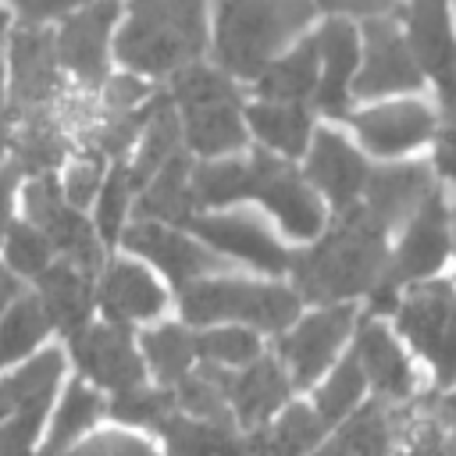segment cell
Segmentation results:
<instances>
[{
    "label": "cell",
    "instance_id": "obj_13",
    "mask_svg": "<svg viewBox=\"0 0 456 456\" xmlns=\"http://www.w3.org/2000/svg\"><path fill=\"white\" fill-rule=\"evenodd\" d=\"M121 242L135 256H146L150 264H157L182 289H189L192 281H203V278L228 267V260L217 256L210 246H200L196 239L182 235L178 228L153 224V221H135L132 228L121 232Z\"/></svg>",
    "mask_w": 456,
    "mask_h": 456
},
{
    "label": "cell",
    "instance_id": "obj_52",
    "mask_svg": "<svg viewBox=\"0 0 456 456\" xmlns=\"http://www.w3.org/2000/svg\"><path fill=\"white\" fill-rule=\"evenodd\" d=\"M25 292H21V281L7 271V264H0V314L11 306V303H18Z\"/></svg>",
    "mask_w": 456,
    "mask_h": 456
},
{
    "label": "cell",
    "instance_id": "obj_6",
    "mask_svg": "<svg viewBox=\"0 0 456 456\" xmlns=\"http://www.w3.org/2000/svg\"><path fill=\"white\" fill-rule=\"evenodd\" d=\"M21 207H25V224H32L64 264L86 271L89 278L96 271H103V246H100L96 228L86 221L82 210H75L64 200V192L53 182V175L25 182Z\"/></svg>",
    "mask_w": 456,
    "mask_h": 456
},
{
    "label": "cell",
    "instance_id": "obj_7",
    "mask_svg": "<svg viewBox=\"0 0 456 456\" xmlns=\"http://www.w3.org/2000/svg\"><path fill=\"white\" fill-rule=\"evenodd\" d=\"M61 100V64L53 46V28L14 25L7 36V107L11 121L39 110H57Z\"/></svg>",
    "mask_w": 456,
    "mask_h": 456
},
{
    "label": "cell",
    "instance_id": "obj_31",
    "mask_svg": "<svg viewBox=\"0 0 456 456\" xmlns=\"http://www.w3.org/2000/svg\"><path fill=\"white\" fill-rule=\"evenodd\" d=\"M324 438V420L317 410L296 403L285 406V413L271 428H256L249 442V456H310L317 442Z\"/></svg>",
    "mask_w": 456,
    "mask_h": 456
},
{
    "label": "cell",
    "instance_id": "obj_40",
    "mask_svg": "<svg viewBox=\"0 0 456 456\" xmlns=\"http://www.w3.org/2000/svg\"><path fill=\"white\" fill-rule=\"evenodd\" d=\"M196 360L217 370H242L260 360V338L249 328L228 324V328H207L196 335Z\"/></svg>",
    "mask_w": 456,
    "mask_h": 456
},
{
    "label": "cell",
    "instance_id": "obj_1",
    "mask_svg": "<svg viewBox=\"0 0 456 456\" xmlns=\"http://www.w3.org/2000/svg\"><path fill=\"white\" fill-rule=\"evenodd\" d=\"M385 228L363 210H342L338 224L306 253H292V278L299 299L314 303H338L374 289L385 274Z\"/></svg>",
    "mask_w": 456,
    "mask_h": 456
},
{
    "label": "cell",
    "instance_id": "obj_19",
    "mask_svg": "<svg viewBox=\"0 0 456 456\" xmlns=\"http://www.w3.org/2000/svg\"><path fill=\"white\" fill-rule=\"evenodd\" d=\"M221 385H224V399L232 406L235 424L253 428V431L285 406L289 388H292L285 367L271 356H260L256 363L242 370H221Z\"/></svg>",
    "mask_w": 456,
    "mask_h": 456
},
{
    "label": "cell",
    "instance_id": "obj_11",
    "mask_svg": "<svg viewBox=\"0 0 456 456\" xmlns=\"http://www.w3.org/2000/svg\"><path fill=\"white\" fill-rule=\"evenodd\" d=\"M249 164H253V200H260L289 235L314 239L324 228V210L314 189L299 178V171H292L281 157L267 150H256Z\"/></svg>",
    "mask_w": 456,
    "mask_h": 456
},
{
    "label": "cell",
    "instance_id": "obj_35",
    "mask_svg": "<svg viewBox=\"0 0 456 456\" xmlns=\"http://www.w3.org/2000/svg\"><path fill=\"white\" fill-rule=\"evenodd\" d=\"M164 438L171 456H249V442L235 428L200 424L182 413L164 420Z\"/></svg>",
    "mask_w": 456,
    "mask_h": 456
},
{
    "label": "cell",
    "instance_id": "obj_4",
    "mask_svg": "<svg viewBox=\"0 0 456 456\" xmlns=\"http://www.w3.org/2000/svg\"><path fill=\"white\" fill-rule=\"evenodd\" d=\"M182 314L189 324L239 321V328L281 331L299 317V292L285 285H260L246 278H203L182 289Z\"/></svg>",
    "mask_w": 456,
    "mask_h": 456
},
{
    "label": "cell",
    "instance_id": "obj_43",
    "mask_svg": "<svg viewBox=\"0 0 456 456\" xmlns=\"http://www.w3.org/2000/svg\"><path fill=\"white\" fill-rule=\"evenodd\" d=\"M4 260H7V271L18 278H39L50 264H53V249L50 242L25 221H11L7 235H4Z\"/></svg>",
    "mask_w": 456,
    "mask_h": 456
},
{
    "label": "cell",
    "instance_id": "obj_55",
    "mask_svg": "<svg viewBox=\"0 0 456 456\" xmlns=\"http://www.w3.org/2000/svg\"><path fill=\"white\" fill-rule=\"evenodd\" d=\"M452 121H456V114H452Z\"/></svg>",
    "mask_w": 456,
    "mask_h": 456
},
{
    "label": "cell",
    "instance_id": "obj_50",
    "mask_svg": "<svg viewBox=\"0 0 456 456\" xmlns=\"http://www.w3.org/2000/svg\"><path fill=\"white\" fill-rule=\"evenodd\" d=\"M11 107H7V82H4V71H0V167L7 164V146H11Z\"/></svg>",
    "mask_w": 456,
    "mask_h": 456
},
{
    "label": "cell",
    "instance_id": "obj_8",
    "mask_svg": "<svg viewBox=\"0 0 456 456\" xmlns=\"http://www.w3.org/2000/svg\"><path fill=\"white\" fill-rule=\"evenodd\" d=\"M399 328L403 335L428 356L438 381L449 385L456 378V296L449 285H413L410 296L399 303Z\"/></svg>",
    "mask_w": 456,
    "mask_h": 456
},
{
    "label": "cell",
    "instance_id": "obj_10",
    "mask_svg": "<svg viewBox=\"0 0 456 456\" xmlns=\"http://www.w3.org/2000/svg\"><path fill=\"white\" fill-rule=\"evenodd\" d=\"M118 4H93V7H75L64 21H57L53 46H57V64L61 71L75 75L86 89L107 86V46H110V28L118 21Z\"/></svg>",
    "mask_w": 456,
    "mask_h": 456
},
{
    "label": "cell",
    "instance_id": "obj_42",
    "mask_svg": "<svg viewBox=\"0 0 456 456\" xmlns=\"http://www.w3.org/2000/svg\"><path fill=\"white\" fill-rule=\"evenodd\" d=\"M178 406H175V392L171 388H132V392H121L114 395L110 403V417L121 420V424H142V428H164L167 417H175Z\"/></svg>",
    "mask_w": 456,
    "mask_h": 456
},
{
    "label": "cell",
    "instance_id": "obj_37",
    "mask_svg": "<svg viewBox=\"0 0 456 456\" xmlns=\"http://www.w3.org/2000/svg\"><path fill=\"white\" fill-rule=\"evenodd\" d=\"M142 356L150 370L157 374L160 388H175L182 378L192 374L196 363V335H189L182 324H160L142 331Z\"/></svg>",
    "mask_w": 456,
    "mask_h": 456
},
{
    "label": "cell",
    "instance_id": "obj_17",
    "mask_svg": "<svg viewBox=\"0 0 456 456\" xmlns=\"http://www.w3.org/2000/svg\"><path fill=\"white\" fill-rule=\"evenodd\" d=\"M410 25V53L420 71H428L438 82V96L456 114V39L449 28V11L438 4H417L406 11Z\"/></svg>",
    "mask_w": 456,
    "mask_h": 456
},
{
    "label": "cell",
    "instance_id": "obj_34",
    "mask_svg": "<svg viewBox=\"0 0 456 456\" xmlns=\"http://www.w3.org/2000/svg\"><path fill=\"white\" fill-rule=\"evenodd\" d=\"M103 413V399L93 385L86 381H71L57 403V413L50 420V431H46V442L39 449V456H61L75 445V438H82Z\"/></svg>",
    "mask_w": 456,
    "mask_h": 456
},
{
    "label": "cell",
    "instance_id": "obj_27",
    "mask_svg": "<svg viewBox=\"0 0 456 456\" xmlns=\"http://www.w3.org/2000/svg\"><path fill=\"white\" fill-rule=\"evenodd\" d=\"M182 121H178V110L171 103L167 93L153 96L150 100V118L142 125V135L135 142V157L125 164L128 167V182H132V192H142L153 175L175 157L182 153Z\"/></svg>",
    "mask_w": 456,
    "mask_h": 456
},
{
    "label": "cell",
    "instance_id": "obj_12",
    "mask_svg": "<svg viewBox=\"0 0 456 456\" xmlns=\"http://www.w3.org/2000/svg\"><path fill=\"white\" fill-rule=\"evenodd\" d=\"M189 224L196 228V235L214 253H224V260H242V264H249L256 271H267V274H281V271L292 267V253L253 214H242V210L200 214Z\"/></svg>",
    "mask_w": 456,
    "mask_h": 456
},
{
    "label": "cell",
    "instance_id": "obj_21",
    "mask_svg": "<svg viewBox=\"0 0 456 456\" xmlns=\"http://www.w3.org/2000/svg\"><path fill=\"white\" fill-rule=\"evenodd\" d=\"M367 164L363 157L338 135V132H314V146H310V157H306V178L342 210L356 207V196L363 192L367 185Z\"/></svg>",
    "mask_w": 456,
    "mask_h": 456
},
{
    "label": "cell",
    "instance_id": "obj_39",
    "mask_svg": "<svg viewBox=\"0 0 456 456\" xmlns=\"http://www.w3.org/2000/svg\"><path fill=\"white\" fill-rule=\"evenodd\" d=\"M46 331H50V317L39 296H21L18 303H11L0 314V367L28 360V353H36Z\"/></svg>",
    "mask_w": 456,
    "mask_h": 456
},
{
    "label": "cell",
    "instance_id": "obj_24",
    "mask_svg": "<svg viewBox=\"0 0 456 456\" xmlns=\"http://www.w3.org/2000/svg\"><path fill=\"white\" fill-rule=\"evenodd\" d=\"M353 128L360 132V139L370 153L392 157V153H403V150L424 142L431 135L435 121L424 103L410 100V103H385V107L353 114Z\"/></svg>",
    "mask_w": 456,
    "mask_h": 456
},
{
    "label": "cell",
    "instance_id": "obj_20",
    "mask_svg": "<svg viewBox=\"0 0 456 456\" xmlns=\"http://www.w3.org/2000/svg\"><path fill=\"white\" fill-rule=\"evenodd\" d=\"M317 57H321V78H317V107L331 118H346L349 93H353V71H356V28L346 18H328L324 28L314 36Z\"/></svg>",
    "mask_w": 456,
    "mask_h": 456
},
{
    "label": "cell",
    "instance_id": "obj_54",
    "mask_svg": "<svg viewBox=\"0 0 456 456\" xmlns=\"http://www.w3.org/2000/svg\"><path fill=\"white\" fill-rule=\"evenodd\" d=\"M4 21H7V11H0V25H4Z\"/></svg>",
    "mask_w": 456,
    "mask_h": 456
},
{
    "label": "cell",
    "instance_id": "obj_32",
    "mask_svg": "<svg viewBox=\"0 0 456 456\" xmlns=\"http://www.w3.org/2000/svg\"><path fill=\"white\" fill-rule=\"evenodd\" d=\"M246 125L253 128V135L267 146V153L274 157H299L310 142V114L306 107L296 103H249L246 107Z\"/></svg>",
    "mask_w": 456,
    "mask_h": 456
},
{
    "label": "cell",
    "instance_id": "obj_18",
    "mask_svg": "<svg viewBox=\"0 0 456 456\" xmlns=\"http://www.w3.org/2000/svg\"><path fill=\"white\" fill-rule=\"evenodd\" d=\"M100 306L107 314V324H139L153 321L167 306V292L157 285V278L132 260H110L100 271Z\"/></svg>",
    "mask_w": 456,
    "mask_h": 456
},
{
    "label": "cell",
    "instance_id": "obj_45",
    "mask_svg": "<svg viewBox=\"0 0 456 456\" xmlns=\"http://www.w3.org/2000/svg\"><path fill=\"white\" fill-rule=\"evenodd\" d=\"M107 160L96 153V150H86L71 167H68V175H64V185H61V192H64V200L75 207V210H82L86 203H96V196H100V189H103V182H107Z\"/></svg>",
    "mask_w": 456,
    "mask_h": 456
},
{
    "label": "cell",
    "instance_id": "obj_23",
    "mask_svg": "<svg viewBox=\"0 0 456 456\" xmlns=\"http://www.w3.org/2000/svg\"><path fill=\"white\" fill-rule=\"evenodd\" d=\"M363 210L388 232L395 221L420 210V203L431 196V175L424 164H395L367 175L363 185Z\"/></svg>",
    "mask_w": 456,
    "mask_h": 456
},
{
    "label": "cell",
    "instance_id": "obj_46",
    "mask_svg": "<svg viewBox=\"0 0 456 456\" xmlns=\"http://www.w3.org/2000/svg\"><path fill=\"white\" fill-rule=\"evenodd\" d=\"M61 456H153V445L139 435H128V431H100L93 438L75 442Z\"/></svg>",
    "mask_w": 456,
    "mask_h": 456
},
{
    "label": "cell",
    "instance_id": "obj_5",
    "mask_svg": "<svg viewBox=\"0 0 456 456\" xmlns=\"http://www.w3.org/2000/svg\"><path fill=\"white\" fill-rule=\"evenodd\" d=\"M61 370L64 356L57 349H43L0 378V456H32Z\"/></svg>",
    "mask_w": 456,
    "mask_h": 456
},
{
    "label": "cell",
    "instance_id": "obj_49",
    "mask_svg": "<svg viewBox=\"0 0 456 456\" xmlns=\"http://www.w3.org/2000/svg\"><path fill=\"white\" fill-rule=\"evenodd\" d=\"M438 167L442 175H449L456 182V121L442 132V142H438Z\"/></svg>",
    "mask_w": 456,
    "mask_h": 456
},
{
    "label": "cell",
    "instance_id": "obj_16",
    "mask_svg": "<svg viewBox=\"0 0 456 456\" xmlns=\"http://www.w3.org/2000/svg\"><path fill=\"white\" fill-rule=\"evenodd\" d=\"M420 75L424 71L417 68L410 43L399 36V28L385 18H367L363 21V68L353 82V93L381 96V93L417 89Z\"/></svg>",
    "mask_w": 456,
    "mask_h": 456
},
{
    "label": "cell",
    "instance_id": "obj_41",
    "mask_svg": "<svg viewBox=\"0 0 456 456\" xmlns=\"http://www.w3.org/2000/svg\"><path fill=\"white\" fill-rule=\"evenodd\" d=\"M363 370H360V363H356V356H346L335 370H331V378L321 385V392H317V417L324 420V428L328 424H338L346 413H353V406H356V399H360V392H363Z\"/></svg>",
    "mask_w": 456,
    "mask_h": 456
},
{
    "label": "cell",
    "instance_id": "obj_38",
    "mask_svg": "<svg viewBox=\"0 0 456 456\" xmlns=\"http://www.w3.org/2000/svg\"><path fill=\"white\" fill-rule=\"evenodd\" d=\"M175 406L182 417L200 420V424H217V428H235L232 406L224 399V385H221V370L217 367H200L189 378H182L175 388Z\"/></svg>",
    "mask_w": 456,
    "mask_h": 456
},
{
    "label": "cell",
    "instance_id": "obj_47",
    "mask_svg": "<svg viewBox=\"0 0 456 456\" xmlns=\"http://www.w3.org/2000/svg\"><path fill=\"white\" fill-rule=\"evenodd\" d=\"M150 86L139 75H118L103 86V114H135L150 103Z\"/></svg>",
    "mask_w": 456,
    "mask_h": 456
},
{
    "label": "cell",
    "instance_id": "obj_29",
    "mask_svg": "<svg viewBox=\"0 0 456 456\" xmlns=\"http://www.w3.org/2000/svg\"><path fill=\"white\" fill-rule=\"evenodd\" d=\"M192 210H196V203H192V164H189V153L182 150L139 192L135 214H139V221L175 228V224L192 221Z\"/></svg>",
    "mask_w": 456,
    "mask_h": 456
},
{
    "label": "cell",
    "instance_id": "obj_9",
    "mask_svg": "<svg viewBox=\"0 0 456 456\" xmlns=\"http://www.w3.org/2000/svg\"><path fill=\"white\" fill-rule=\"evenodd\" d=\"M445 249H449L445 207H442V200L431 192V196L420 203V210L413 214L403 246H399L395 256L385 264L381 281L374 285V310H388V306H395V292H399V285L417 281V278H428L431 271H438L442 260H445Z\"/></svg>",
    "mask_w": 456,
    "mask_h": 456
},
{
    "label": "cell",
    "instance_id": "obj_14",
    "mask_svg": "<svg viewBox=\"0 0 456 456\" xmlns=\"http://www.w3.org/2000/svg\"><path fill=\"white\" fill-rule=\"evenodd\" d=\"M353 328V306H324L281 335L278 356L292 385H314Z\"/></svg>",
    "mask_w": 456,
    "mask_h": 456
},
{
    "label": "cell",
    "instance_id": "obj_22",
    "mask_svg": "<svg viewBox=\"0 0 456 456\" xmlns=\"http://www.w3.org/2000/svg\"><path fill=\"white\" fill-rule=\"evenodd\" d=\"M64 153H68V139L61 132L57 110H39V114L14 118L11 146H7V171L14 178L18 175H25L28 182L43 178L64 160Z\"/></svg>",
    "mask_w": 456,
    "mask_h": 456
},
{
    "label": "cell",
    "instance_id": "obj_28",
    "mask_svg": "<svg viewBox=\"0 0 456 456\" xmlns=\"http://www.w3.org/2000/svg\"><path fill=\"white\" fill-rule=\"evenodd\" d=\"M356 363L363 378L388 399H406L413 392V370L403 356V349L392 342L388 328L378 321H363L356 331Z\"/></svg>",
    "mask_w": 456,
    "mask_h": 456
},
{
    "label": "cell",
    "instance_id": "obj_44",
    "mask_svg": "<svg viewBox=\"0 0 456 456\" xmlns=\"http://www.w3.org/2000/svg\"><path fill=\"white\" fill-rule=\"evenodd\" d=\"M128 200H132V182H128V167L125 164H114V171L107 175L100 196H96V235L103 242H114L121 239L125 232V210H128Z\"/></svg>",
    "mask_w": 456,
    "mask_h": 456
},
{
    "label": "cell",
    "instance_id": "obj_48",
    "mask_svg": "<svg viewBox=\"0 0 456 456\" xmlns=\"http://www.w3.org/2000/svg\"><path fill=\"white\" fill-rule=\"evenodd\" d=\"M410 456H456V445L442 435L438 424H417Z\"/></svg>",
    "mask_w": 456,
    "mask_h": 456
},
{
    "label": "cell",
    "instance_id": "obj_53",
    "mask_svg": "<svg viewBox=\"0 0 456 456\" xmlns=\"http://www.w3.org/2000/svg\"><path fill=\"white\" fill-rule=\"evenodd\" d=\"M442 420H445V424L452 428V435H456V392L442 399Z\"/></svg>",
    "mask_w": 456,
    "mask_h": 456
},
{
    "label": "cell",
    "instance_id": "obj_30",
    "mask_svg": "<svg viewBox=\"0 0 456 456\" xmlns=\"http://www.w3.org/2000/svg\"><path fill=\"white\" fill-rule=\"evenodd\" d=\"M317 68H321L317 43L303 39L285 57L267 64V71L256 78V93H260L264 103H296V107H303V100H310L317 93Z\"/></svg>",
    "mask_w": 456,
    "mask_h": 456
},
{
    "label": "cell",
    "instance_id": "obj_36",
    "mask_svg": "<svg viewBox=\"0 0 456 456\" xmlns=\"http://www.w3.org/2000/svg\"><path fill=\"white\" fill-rule=\"evenodd\" d=\"M253 196V164L249 157H221V160H203L192 167V203L203 207H228Z\"/></svg>",
    "mask_w": 456,
    "mask_h": 456
},
{
    "label": "cell",
    "instance_id": "obj_26",
    "mask_svg": "<svg viewBox=\"0 0 456 456\" xmlns=\"http://www.w3.org/2000/svg\"><path fill=\"white\" fill-rule=\"evenodd\" d=\"M39 303L50 317V328H61L68 338L89 328L93 314V278L64 260H53L39 278Z\"/></svg>",
    "mask_w": 456,
    "mask_h": 456
},
{
    "label": "cell",
    "instance_id": "obj_51",
    "mask_svg": "<svg viewBox=\"0 0 456 456\" xmlns=\"http://www.w3.org/2000/svg\"><path fill=\"white\" fill-rule=\"evenodd\" d=\"M11 192H14V175L7 171V164L0 167V242L11 228Z\"/></svg>",
    "mask_w": 456,
    "mask_h": 456
},
{
    "label": "cell",
    "instance_id": "obj_15",
    "mask_svg": "<svg viewBox=\"0 0 456 456\" xmlns=\"http://www.w3.org/2000/svg\"><path fill=\"white\" fill-rule=\"evenodd\" d=\"M71 356L93 385H100L114 395L139 388L142 374H146L132 335L118 324H89L86 331H78L71 338Z\"/></svg>",
    "mask_w": 456,
    "mask_h": 456
},
{
    "label": "cell",
    "instance_id": "obj_33",
    "mask_svg": "<svg viewBox=\"0 0 456 456\" xmlns=\"http://www.w3.org/2000/svg\"><path fill=\"white\" fill-rule=\"evenodd\" d=\"M395 424H399V417L388 406H381V403L360 406L317 456H388Z\"/></svg>",
    "mask_w": 456,
    "mask_h": 456
},
{
    "label": "cell",
    "instance_id": "obj_2",
    "mask_svg": "<svg viewBox=\"0 0 456 456\" xmlns=\"http://www.w3.org/2000/svg\"><path fill=\"white\" fill-rule=\"evenodd\" d=\"M207 46V7L175 0V4H135L118 32V61L139 78L178 75L196 64Z\"/></svg>",
    "mask_w": 456,
    "mask_h": 456
},
{
    "label": "cell",
    "instance_id": "obj_25",
    "mask_svg": "<svg viewBox=\"0 0 456 456\" xmlns=\"http://www.w3.org/2000/svg\"><path fill=\"white\" fill-rule=\"evenodd\" d=\"M178 121H182V146H189L207 160H221L246 146V121L239 100L178 110Z\"/></svg>",
    "mask_w": 456,
    "mask_h": 456
},
{
    "label": "cell",
    "instance_id": "obj_3",
    "mask_svg": "<svg viewBox=\"0 0 456 456\" xmlns=\"http://www.w3.org/2000/svg\"><path fill=\"white\" fill-rule=\"evenodd\" d=\"M314 18L310 4L296 0H249L221 4L214 11V50L228 78H260L278 50L299 36Z\"/></svg>",
    "mask_w": 456,
    "mask_h": 456
}]
</instances>
